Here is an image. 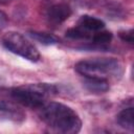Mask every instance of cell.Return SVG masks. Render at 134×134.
<instances>
[{
  "mask_svg": "<svg viewBox=\"0 0 134 134\" xmlns=\"http://www.w3.org/2000/svg\"><path fill=\"white\" fill-rule=\"evenodd\" d=\"M39 116L48 128L59 133L74 134L82 129L80 115L71 107L62 103L50 102L45 104L40 108Z\"/></svg>",
  "mask_w": 134,
  "mask_h": 134,
  "instance_id": "6da1fadb",
  "label": "cell"
},
{
  "mask_svg": "<svg viewBox=\"0 0 134 134\" xmlns=\"http://www.w3.org/2000/svg\"><path fill=\"white\" fill-rule=\"evenodd\" d=\"M7 94L18 104L31 109H40L48 97L58 94V87L49 83H35L7 89Z\"/></svg>",
  "mask_w": 134,
  "mask_h": 134,
  "instance_id": "7a4b0ae2",
  "label": "cell"
},
{
  "mask_svg": "<svg viewBox=\"0 0 134 134\" xmlns=\"http://www.w3.org/2000/svg\"><path fill=\"white\" fill-rule=\"evenodd\" d=\"M74 69L82 76L117 79L124 73V66L115 58H92L77 62Z\"/></svg>",
  "mask_w": 134,
  "mask_h": 134,
  "instance_id": "3957f363",
  "label": "cell"
},
{
  "mask_svg": "<svg viewBox=\"0 0 134 134\" xmlns=\"http://www.w3.org/2000/svg\"><path fill=\"white\" fill-rule=\"evenodd\" d=\"M1 44L8 51L22 57L30 62H38L41 54L37 47L18 31H7L1 38Z\"/></svg>",
  "mask_w": 134,
  "mask_h": 134,
  "instance_id": "277c9868",
  "label": "cell"
},
{
  "mask_svg": "<svg viewBox=\"0 0 134 134\" xmlns=\"http://www.w3.org/2000/svg\"><path fill=\"white\" fill-rule=\"evenodd\" d=\"M72 15V8L65 2L54 3L50 5L45 12V18L48 24L58 26L64 23Z\"/></svg>",
  "mask_w": 134,
  "mask_h": 134,
  "instance_id": "5b68a950",
  "label": "cell"
},
{
  "mask_svg": "<svg viewBox=\"0 0 134 134\" xmlns=\"http://www.w3.org/2000/svg\"><path fill=\"white\" fill-rule=\"evenodd\" d=\"M0 114L15 122H22L26 117L25 113L15 103L5 99H0Z\"/></svg>",
  "mask_w": 134,
  "mask_h": 134,
  "instance_id": "8992f818",
  "label": "cell"
},
{
  "mask_svg": "<svg viewBox=\"0 0 134 134\" xmlns=\"http://www.w3.org/2000/svg\"><path fill=\"white\" fill-rule=\"evenodd\" d=\"M83 86L91 93L94 94H102L110 89L109 81L102 77H91V76H84Z\"/></svg>",
  "mask_w": 134,
  "mask_h": 134,
  "instance_id": "52a82bcc",
  "label": "cell"
},
{
  "mask_svg": "<svg viewBox=\"0 0 134 134\" xmlns=\"http://www.w3.org/2000/svg\"><path fill=\"white\" fill-rule=\"evenodd\" d=\"M99 4L107 18L112 20H120L126 16L124 7L115 0H100Z\"/></svg>",
  "mask_w": 134,
  "mask_h": 134,
  "instance_id": "ba28073f",
  "label": "cell"
},
{
  "mask_svg": "<svg viewBox=\"0 0 134 134\" xmlns=\"http://www.w3.org/2000/svg\"><path fill=\"white\" fill-rule=\"evenodd\" d=\"M77 26H80L83 29L93 34L95 31L104 29L105 28V22L99 18L93 17L90 15H83L77 20Z\"/></svg>",
  "mask_w": 134,
  "mask_h": 134,
  "instance_id": "9c48e42d",
  "label": "cell"
},
{
  "mask_svg": "<svg viewBox=\"0 0 134 134\" xmlns=\"http://www.w3.org/2000/svg\"><path fill=\"white\" fill-rule=\"evenodd\" d=\"M134 110L133 106H129L120 110L116 115V122L119 127H121L125 130H128L130 132L134 131Z\"/></svg>",
  "mask_w": 134,
  "mask_h": 134,
  "instance_id": "30bf717a",
  "label": "cell"
},
{
  "mask_svg": "<svg viewBox=\"0 0 134 134\" xmlns=\"http://www.w3.org/2000/svg\"><path fill=\"white\" fill-rule=\"evenodd\" d=\"M28 36L43 45H54V44H58L60 41L57 36L49 32H44V31L31 30V31H28Z\"/></svg>",
  "mask_w": 134,
  "mask_h": 134,
  "instance_id": "8fae6325",
  "label": "cell"
},
{
  "mask_svg": "<svg viewBox=\"0 0 134 134\" xmlns=\"http://www.w3.org/2000/svg\"><path fill=\"white\" fill-rule=\"evenodd\" d=\"M92 35H93L92 32H89V31L83 29L82 27H80L77 25L74 26V27H71V28L67 29L66 32H65V36L67 38H69L71 40H77V41H80V40L89 41L91 39Z\"/></svg>",
  "mask_w": 134,
  "mask_h": 134,
  "instance_id": "7c38bea8",
  "label": "cell"
},
{
  "mask_svg": "<svg viewBox=\"0 0 134 134\" xmlns=\"http://www.w3.org/2000/svg\"><path fill=\"white\" fill-rule=\"evenodd\" d=\"M133 29L130 28V29H126V30H120L118 32V37L121 41H124L125 43H128L130 45H133V41H134V38H133Z\"/></svg>",
  "mask_w": 134,
  "mask_h": 134,
  "instance_id": "4fadbf2b",
  "label": "cell"
},
{
  "mask_svg": "<svg viewBox=\"0 0 134 134\" xmlns=\"http://www.w3.org/2000/svg\"><path fill=\"white\" fill-rule=\"evenodd\" d=\"M7 22H8V18L6 14L0 9V29H3L4 27H6Z\"/></svg>",
  "mask_w": 134,
  "mask_h": 134,
  "instance_id": "5bb4252c",
  "label": "cell"
},
{
  "mask_svg": "<svg viewBox=\"0 0 134 134\" xmlns=\"http://www.w3.org/2000/svg\"><path fill=\"white\" fill-rule=\"evenodd\" d=\"M12 1H14V0H0V2H1V3H4V4L9 3V2H12Z\"/></svg>",
  "mask_w": 134,
  "mask_h": 134,
  "instance_id": "9a60e30c",
  "label": "cell"
}]
</instances>
